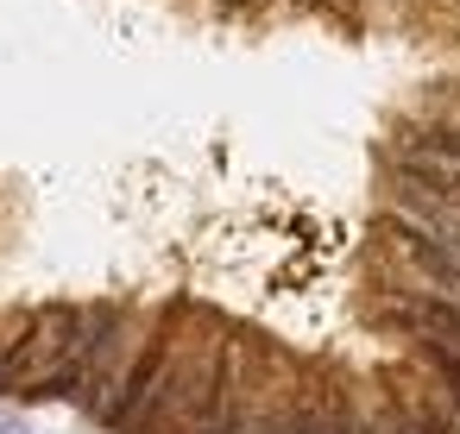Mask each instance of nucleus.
<instances>
[{
  "instance_id": "obj_2",
  "label": "nucleus",
  "mask_w": 460,
  "mask_h": 434,
  "mask_svg": "<svg viewBox=\"0 0 460 434\" xmlns=\"http://www.w3.org/2000/svg\"><path fill=\"white\" fill-rule=\"evenodd\" d=\"M7 321H13V308H0V327H7Z\"/></svg>"
},
{
  "instance_id": "obj_1",
  "label": "nucleus",
  "mask_w": 460,
  "mask_h": 434,
  "mask_svg": "<svg viewBox=\"0 0 460 434\" xmlns=\"http://www.w3.org/2000/svg\"><path fill=\"white\" fill-rule=\"evenodd\" d=\"M177 346L164 384L139 421V434H221V390H227V334L234 321L196 296H171Z\"/></svg>"
},
{
  "instance_id": "obj_4",
  "label": "nucleus",
  "mask_w": 460,
  "mask_h": 434,
  "mask_svg": "<svg viewBox=\"0 0 460 434\" xmlns=\"http://www.w3.org/2000/svg\"><path fill=\"white\" fill-rule=\"evenodd\" d=\"M454 7H460V0H454Z\"/></svg>"
},
{
  "instance_id": "obj_3",
  "label": "nucleus",
  "mask_w": 460,
  "mask_h": 434,
  "mask_svg": "<svg viewBox=\"0 0 460 434\" xmlns=\"http://www.w3.org/2000/svg\"><path fill=\"white\" fill-rule=\"evenodd\" d=\"M385 7H410V0H385Z\"/></svg>"
}]
</instances>
